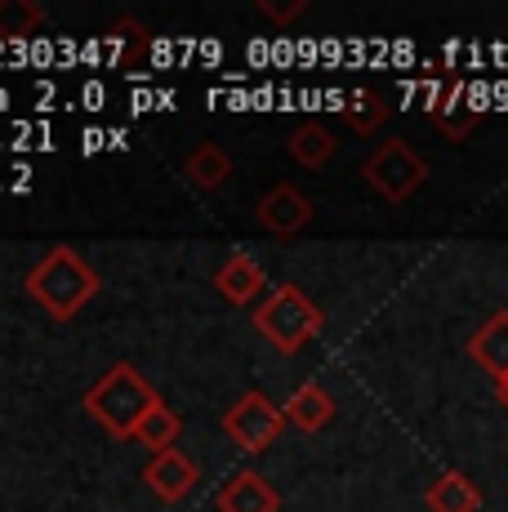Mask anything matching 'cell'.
<instances>
[{
    "label": "cell",
    "mask_w": 508,
    "mask_h": 512,
    "mask_svg": "<svg viewBox=\"0 0 508 512\" xmlns=\"http://www.w3.org/2000/svg\"><path fill=\"white\" fill-rule=\"evenodd\" d=\"M156 401H161V397H156L152 383L143 379L130 361H116V366L107 370L90 392H85L81 406H85V415L99 419V428H107L116 441H134L143 415H148Z\"/></svg>",
    "instance_id": "obj_1"
},
{
    "label": "cell",
    "mask_w": 508,
    "mask_h": 512,
    "mask_svg": "<svg viewBox=\"0 0 508 512\" xmlns=\"http://www.w3.org/2000/svg\"><path fill=\"white\" fill-rule=\"evenodd\" d=\"M27 294L50 312L54 321H72L85 303L99 294V272L67 245H54L32 272H27Z\"/></svg>",
    "instance_id": "obj_2"
},
{
    "label": "cell",
    "mask_w": 508,
    "mask_h": 512,
    "mask_svg": "<svg viewBox=\"0 0 508 512\" xmlns=\"http://www.w3.org/2000/svg\"><path fill=\"white\" fill-rule=\"evenodd\" d=\"M254 330L281 352V357H295L308 339H317L326 330V312L308 299L299 285H277L272 294H263L254 303Z\"/></svg>",
    "instance_id": "obj_3"
},
{
    "label": "cell",
    "mask_w": 508,
    "mask_h": 512,
    "mask_svg": "<svg viewBox=\"0 0 508 512\" xmlns=\"http://www.w3.org/2000/svg\"><path fill=\"white\" fill-rule=\"evenodd\" d=\"M361 179L370 183V192L384 196L388 205H402L428 183V161L406 139H388L361 161Z\"/></svg>",
    "instance_id": "obj_4"
},
{
    "label": "cell",
    "mask_w": 508,
    "mask_h": 512,
    "mask_svg": "<svg viewBox=\"0 0 508 512\" xmlns=\"http://www.w3.org/2000/svg\"><path fill=\"white\" fill-rule=\"evenodd\" d=\"M281 428H286V415H281V410L272 406L263 392H246V397H241L237 406L223 415V432H228V437L237 441L246 455H263V450L277 441Z\"/></svg>",
    "instance_id": "obj_5"
},
{
    "label": "cell",
    "mask_w": 508,
    "mask_h": 512,
    "mask_svg": "<svg viewBox=\"0 0 508 512\" xmlns=\"http://www.w3.org/2000/svg\"><path fill=\"white\" fill-rule=\"evenodd\" d=\"M254 219H259V228L272 232V236H299L312 223V201L295 183H277L272 192L259 196Z\"/></svg>",
    "instance_id": "obj_6"
},
{
    "label": "cell",
    "mask_w": 508,
    "mask_h": 512,
    "mask_svg": "<svg viewBox=\"0 0 508 512\" xmlns=\"http://www.w3.org/2000/svg\"><path fill=\"white\" fill-rule=\"evenodd\" d=\"M428 121L446 134V139H468L482 121V112L473 107V94H468L464 81H446L428 90Z\"/></svg>",
    "instance_id": "obj_7"
},
{
    "label": "cell",
    "mask_w": 508,
    "mask_h": 512,
    "mask_svg": "<svg viewBox=\"0 0 508 512\" xmlns=\"http://www.w3.org/2000/svg\"><path fill=\"white\" fill-rule=\"evenodd\" d=\"M263 285H268V272H263V263L254 259V254H228L223 268L214 272V290H219L228 303H237V308L259 303Z\"/></svg>",
    "instance_id": "obj_8"
},
{
    "label": "cell",
    "mask_w": 508,
    "mask_h": 512,
    "mask_svg": "<svg viewBox=\"0 0 508 512\" xmlns=\"http://www.w3.org/2000/svg\"><path fill=\"white\" fill-rule=\"evenodd\" d=\"M468 357L477 361L495 383L508 379V308L491 312L473 334H468Z\"/></svg>",
    "instance_id": "obj_9"
},
{
    "label": "cell",
    "mask_w": 508,
    "mask_h": 512,
    "mask_svg": "<svg viewBox=\"0 0 508 512\" xmlns=\"http://www.w3.org/2000/svg\"><path fill=\"white\" fill-rule=\"evenodd\" d=\"M214 504H219V512H281V495L254 468H241L237 477L223 481Z\"/></svg>",
    "instance_id": "obj_10"
},
{
    "label": "cell",
    "mask_w": 508,
    "mask_h": 512,
    "mask_svg": "<svg viewBox=\"0 0 508 512\" xmlns=\"http://www.w3.org/2000/svg\"><path fill=\"white\" fill-rule=\"evenodd\" d=\"M197 464H192L183 450H161V455H152V464L143 468V481L152 486V495L156 499H183L192 486H197Z\"/></svg>",
    "instance_id": "obj_11"
},
{
    "label": "cell",
    "mask_w": 508,
    "mask_h": 512,
    "mask_svg": "<svg viewBox=\"0 0 508 512\" xmlns=\"http://www.w3.org/2000/svg\"><path fill=\"white\" fill-rule=\"evenodd\" d=\"M281 415H286V423L299 432H321L330 419H335V397H330L321 383H299V388L290 392V401L281 406Z\"/></svg>",
    "instance_id": "obj_12"
},
{
    "label": "cell",
    "mask_w": 508,
    "mask_h": 512,
    "mask_svg": "<svg viewBox=\"0 0 508 512\" xmlns=\"http://www.w3.org/2000/svg\"><path fill=\"white\" fill-rule=\"evenodd\" d=\"M424 504H428V512H477L482 508V490H477V481L468 477V472L446 468L442 477L424 490Z\"/></svg>",
    "instance_id": "obj_13"
},
{
    "label": "cell",
    "mask_w": 508,
    "mask_h": 512,
    "mask_svg": "<svg viewBox=\"0 0 508 512\" xmlns=\"http://www.w3.org/2000/svg\"><path fill=\"white\" fill-rule=\"evenodd\" d=\"M183 179H188L197 192H219L223 183L232 179V161L219 143H197L188 156H183Z\"/></svg>",
    "instance_id": "obj_14"
},
{
    "label": "cell",
    "mask_w": 508,
    "mask_h": 512,
    "mask_svg": "<svg viewBox=\"0 0 508 512\" xmlns=\"http://www.w3.org/2000/svg\"><path fill=\"white\" fill-rule=\"evenodd\" d=\"M339 116L348 121V130H357V134H375L379 125H384L388 116H393V107L384 103V94H379V90H366V85H361V90H353V94L344 98Z\"/></svg>",
    "instance_id": "obj_15"
},
{
    "label": "cell",
    "mask_w": 508,
    "mask_h": 512,
    "mask_svg": "<svg viewBox=\"0 0 508 512\" xmlns=\"http://www.w3.org/2000/svg\"><path fill=\"white\" fill-rule=\"evenodd\" d=\"M335 152H339L335 134H330L326 125H317V121L299 125V130L290 134V156H295L304 170H321V165H330V156Z\"/></svg>",
    "instance_id": "obj_16"
},
{
    "label": "cell",
    "mask_w": 508,
    "mask_h": 512,
    "mask_svg": "<svg viewBox=\"0 0 508 512\" xmlns=\"http://www.w3.org/2000/svg\"><path fill=\"white\" fill-rule=\"evenodd\" d=\"M179 432H183V419L174 415L165 401H156V406L143 415L139 423V432H134V441H143V446L152 450V455H161V450H174V441H179Z\"/></svg>",
    "instance_id": "obj_17"
},
{
    "label": "cell",
    "mask_w": 508,
    "mask_h": 512,
    "mask_svg": "<svg viewBox=\"0 0 508 512\" xmlns=\"http://www.w3.org/2000/svg\"><path fill=\"white\" fill-rule=\"evenodd\" d=\"M45 23V9L36 0H0V41H27Z\"/></svg>",
    "instance_id": "obj_18"
},
{
    "label": "cell",
    "mask_w": 508,
    "mask_h": 512,
    "mask_svg": "<svg viewBox=\"0 0 508 512\" xmlns=\"http://www.w3.org/2000/svg\"><path fill=\"white\" fill-rule=\"evenodd\" d=\"M130 41L143 45V41H148V27L134 23V18H121V23L103 36V58H107V63H130V54H125V45H130Z\"/></svg>",
    "instance_id": "obj_19"
},
{
    "label": "cell",
    "mask_w": 508,
    "mask_h": 512,
    "mask_svg": "<svg viewBox=\"0 0 508 512\" xmlns=\"http://www.w3.org/2000/svg\"><path fill=\"white\" fill-rule=\"evenodd\" d=\"M304 9H308V0H286V5H281V0H259V14H263V18H272L277 27L295 23V18L304 14Z\"/></svg>",
    "instance_id": "obj_20"
},
{
    "label": "cell",
    "mask_w": 508,
    "mask_h": 512,
    "mask_svg": "<svg viewBox=\"0 0 508 512\" xmlns=\"http://www.w3.org/2000/svg\"><path fill=\"white\" fill-rule=\"evenodd\" d=\"M495 388H500V406L508 410V379H504V383H495Z\"/></svg>",
    "instance_id": "obj_21"
}]
</instances>
